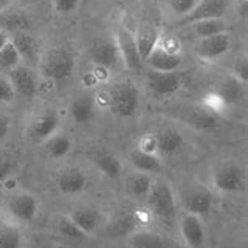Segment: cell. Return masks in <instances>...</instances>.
Here are the masks:
<instances>
[{
    "mask_svg": "<svg viewBox=\"0 0 248 248\" xmlns=\"http://www.w3.org/2000/svg\"><path fill=\"white\" fill-rule=\"evenodd\" d=\"M212 186L217 192L225 195H234L245 190L247 174L244 167L237 162H221L212 171Z\"/></svg>",
    "mask_w": 248,
    "mask_h": 248,
    "instance_id": "cell-2",
    "label": "cell"
},
{
    "mask_svg": "<svg viewBox=\"0 0 248 248\" xmlns=\"http://www.w3.org/2000/svg\"><path fill=\"white\" fill-rule=\"evenodd\" d=\"M214 193L201 184H188L179 193V204L186 214L206 215L214 207Z\"/></svg>",
    "mask_w": 248,
    "mask_h": 248,
    "instance_id": "cell-5",
    "label": "cell"
},
{
    "mask_svg": "<svg viewBox=\"0 0 248 248\" xmlns=\"http://www.w3.org/2000/svg\"><path fill=\"white\" fill-rule=\"evenodd\" d=\"M15 99H16V93L10 79L0 76V104H10Z\"/></svg>",
    "mask_w": 248,
    "mask_h": 248,
    "instance_id": "cell-36",
    "label": "cell"
},
{
    "mask_svg": "<svg viewBox=\"0 0 248 248\" xmlns=\"http://www.w3.org/2000/svg\"><path fill=\"white\" fill-rule=\"evenodd\" d=\"M41 74L52 82H63L74 73L76 58L73 52L64 47H52L46 50L40 60Z\"/></svg>",
    "mask_w": 248,
    "mask_h": 248,
    "instance_id": "cell-1",
    "label": "cell"
},
{
    "mask_svg": "<svg viewBox=\"0 0 248 248\" xmlns=\"http://www.w3.org/2000/svg\"><path fill=\"white\" fill-rule=\"evenodd\" d=\"M139 149L145 153H151V154H157V145H155V135L154 134H146L143 135L140 141H139Z\"/></svg>",
    "mask_w": 248,
    "mask_h": 248,
    "instance_id": "cell-38",
    "label": "cell"
},
{
    "mask_svg": "<svg viewBox=\"0 0 248 248\" xmlns=\"http://www.w3.org/2000/svg\"><path fill=\"white\" fill-rule=\"evenodd\" d=\"M94 110H96L94 97L88 96V94H83V96L76 97V99L71 102L69 115L76 124H87L93 120Z\"/></svg>",
    "mask_w": 248,
    "mask_h": 248,
    "instance_id": "cell-23",
    "label": "cell"
},
{
    "mask_svg": "<svg viewBox=\"0 0 248 248\" xmlns=\"http://www.w3.org/2000/svg\"><path fill=\"white\" fill-rule=\"evenodd\" d=\"M10 41H11V36H10L8 33H6L5 30L0 29V50H2V49H3L5 46L8 44Z\"/></svg>",
    "mask_w": 248,
    "mask_h": 248,
    "instance_id": "cell-42",
    "label": "cell"
},
{
    "mask_svg": "<svg viewBox=\"0 0 248 248\" xmlns=\"http://www.w3.org/2000/svg\"><path fill=\"white\" fill-rule=\"evenodd\" d=\"M244 83H240L237 79H234L231 76L230 79H226L225 82L220 83L218 88V97L221 102L225 104H234L240 101V97L244 94Z\"/></svg>",
    "mask_w": 248,
    "mask_h": 248,
    "instance_id": "cell-29",
    "label": "cell"
},
{
    "mask_svg": "<svg viewBox=\"0 0 248 248\" xmlns=\"http://www.w3.org/2000/svg\"><path fill=\"white\" fill-rule=\"evenodd\" d=\"M97 82H99V80H97V77L94 76V73H87V74L83 76L85 87H94Z\"/></svg>",
    "mask_w": 248,
    "mask_h": 248,
    "instance_id": "cell-41",
    "label": "cell"
},
{
    "mask_svg": "<svg viewBox=\"0 0 248 248\" xmlns=\"http://www.w3.org/2000/svg\"><path fill=\"white\" fill-rule=\"evenodd\" d=\"M129 160H130V165L135 168V171L146 173L151 176L160 173L162 168H164V162H162V157L159 154L145 153L139 148H135L134 151L129 154Z\"/></svg>",
    "mask_w": 248,
    "mask_h": 248,
    "instance_id": "cell-21",
    "label": "cell"
},
{
    "mask_svg": "<svg viewBox=\"0 0 248 248\" xmlns=\"http://www.w3.org/2000/svg\"><path fill=\"white\" fill-rule=\"evenodd\" d=\"M145 201H146L149 212H151L154 217L165 220V221L176 218L178 198H176L173 188L168 182H164V181L154 182Z\"/></svg>",
    "mask_w": 248,
    "mask_h": 248,
    "instance_id": "cell-4",
    "label": "cell"
},
{
    "mask_svg": "<svg viewBox=\"0 0 248 248\" xmlns=\"http://www.w3.org/2000/svg\"><path fill=\"white\" fill-rule=\"evenodd\" d=\"M231 47V36L230 33H218L214 36L200 38L195 44V54H197L201 60L212 62L217 60L221 55H225Z\"/></svg>",
    "mask_w": 248,
    "mask_h": 248,
    "instance_id": "cell-13",
    "label": "cell"
},
{
    "mask_svg": "<svg viewBox=\"0 0 248 248\" xmlns=\"http://www.w3.org/2000/svg\"><path fill=\"white\" fill-rule=\"evenodd\" d=\"M13 5V0H0V13L10 10Z\"/></svg>",
    "mask_w": 248,
    "mask_h": 248,
    "instance_id": "cell-43",
    "label": "cell"
},
{
    "mask_svg": "<svg viewBox=\"0 0 248 248\" xmlns=\"http://www.w3.org/2000/svg\"><path fill=\"white\" fill-rule=\"evenodd\" d=\"M134 36H135L137 47H139V52H140V57H141L143 63H145L146 57L151 54L153 49L157 46V43L160 40L159 31L155 30L154 27H151V25L143 24V25H140L139 29H137Z\"/></svg>",
    "mask_w": 248,
    "mask_h": 248,
    "instance_id": "cell-25",
    "label": "cell"
},
{
    "mask_svg": "<svg viewBox=\"0 0 248 248\" xmlns=\"http://www.w3.org/2000/svg\"><path fill=\"white\" fill-rule=\"evenodd\" d=\"M130 248H174L173 240L155 231H135L129 236Z\"/></svg>",
    "mask_w": 248,
    "mask_h": 248,
    "instance_id": "cell-20",
    "label": "cell"
},
{
    "mask_svg": "<svg viewBox=\"0 0 248 248\" xmlns=\"http://www.w3.org/2000/svg\"><path fill=\"white\" fill-rule=\"evenodd\" d=\"M201 0H170V8H171L173 15L179 17H186L188 13L195 10Z\"/></svg>",
    "mask_w": 248,
    "mask_h": 248,
    "instance_id": "cell-35",
    "label": "cell"
},
{
    "mask_svg": "<svg viewBox=\"0 0 248 248\" xmlns=\"http://www.w3.org/2000/svg\"><path fill=\"white\" fill-rule=\"evenodd\" d=\"M30 24H31L30 17L22 10H6L3 13H0V29L5 30L8 35L27 31Z\"/></svg>",
    "mask_w": 248,
    "mask_h": 248,
    "instance_id": "cell-22",
    "label": "cell"
},
{
    "mask_svg": "<svg viewBox=\"0 0 248 248\" xmlns=\"http://www.w3.org/2000/svg\"><path fill=\"white\" fill-rule=\"evenodd\" d=\"M146 87L159 99L174 96L182 87V74L179 73H157L151 71L146 76Z\"/></svg>",
    "mask_w": 248,
    "mask_h": 248,
    "instance_id": "cell-8",
    "label": "cell"
},
{
    "mask_svg": "<svg viewBox=\"0 0 248 248\" xmlns=\"http://www.w3.org/2000/svg\"><path fill=\"white\" fill-rule=\"evenodd\" d=\"M6 211L19 223H31L38 217L40 203L30 192H16L6 203Z\"/></svg>",
    "mask_w": 248,
    "mask_h": 248,
    "instance_id": "cell-6",
    "label": "cell"
},
{
    "mask_svg": "<svg viewBox=\"0 0 248 248\" xmlns=\"http://www.w3.org/2000/svg\"><path fill=\"white\" fill-rule=\"evenodd\" d=\"M57 230L63 237L71 239V240H82L87 237L79 228L76 226V223L71 220L69 215H62V217L57 220Z\"/></svg>",
    "mask_w": 248,
    "mask_h": 248,
    "instance_id": "cell-31",
    "label": "cell"
},
{
    "mask_svg": "<svg viewBox=\"0 0 248 248\" xmlns=\"http://www.w3.org/2000/svg\"><path fill=\"white\" fill-rule=\"evenodd\" d=\"M108 108L115 116L130 118L139 112L140 107V91L135 85L129 82H120L108 91Z\"/></svg>",
    "mask_w": 248,
    "mask_h": 248,
    "instance_id": "cell-3",
    "label": "cell"
},
{
    "mask_svg": "<svg viewBox=\"0 0 248 248\" xmlns=\"http://www.w3.org/2000/svg\"><path fill=\"white\" fill-rule=\"evenodd\" d=\"M19 64H22L21 57H19L13 41H10L2 50H0V69H6L10 73L11 69L17 68Z\"/></svg>",
    "mask_w": 248,
    "mask_h": 248,
    "instance_id": "cell-32",
    "label": "cell"
},
{
    "mask_svg": "<svg viewBox=\"0 0 248 248\" xmlns=\"http://www.w3.org/2000/svg\"><path fill=\"white\" fill-rule=\"evenodd\" d=\"M145 63L151 68V71L176 73L182 64V55L179 50H173V47H170V46H162L157 43L151 54L146 57Z\"/></svg>",
    "mask_w": 248,
    "mask_h": 248,
    "instance_id": "cell-9",
    "label": "cell"
},
{
    "mask_svg": "<svg viewBox=\"0 0 248 248\" xmlns=\"http://www.w3.org/2000/svg\"><path fill=\"white\" fill-rule=\"evenodd\" d=\"M11 41L15 44L19 57H21V62L27 63L29 68L40 63L41 55H43L41 43L40 40H36L33 35H30L29 31H22V33L13 35Z\"/></svg>",
    "mask_w": 248,
    "mask_h": 248,
    "instance_id": "cell-15",
    "label": "cell"
},
{
    "mask_svg": "<svg viewBox=\"0 0 248 248\" xmlns=\"http://www.w3.org/2000/svg\"><path fill=\"white\" fill-rule=\"evenodd\" d=\"M193 33L197 38H206V36H214L218 33H226L228 31V24L223 19H207V21H200L190 25Z\"/></svg>",
    "mask_w": 248,
    "mask_h": 248,
    "instance_id": "cell-28",
    "label": "cell"
},
{
    "mask_svg": "<svg viewBox=\"0 0 248 248\" xmlns=\"http://www.w3.org/2000/svg\"><path fill=\"white\" fill-rule=\"evenodd\" d=\"M115 43L118 46L120 57H121V62L124 63V66L127 69H132V71L140 69L143 64V60L140 57V52H139V47H137L135 36L132 31L121 27L118 30V33H116Z\"/></svg>",
    "mask_w": 248,
    "mask_h": 248,
    "instance_id": "cell-14",
    "label": "cell"
},
{
    "mask_svg": "<svg viewBox=\"0 0 248 248\" xmlns=\"http://www.w3.org/2000/svg\"><path fill=\"white\" fill-rule=\"evenodd\" d=\"M226 11L228 0H201L192 13H188L186 17H181L179 27H190L195 22L207 19H223Z\"/></svg>",
    "mask_w": 248,
    "mask_h": 248,
    "instance_id": "cell-11",
    "label": "cell"
},
{
    "mask_svg": "<svg viewBox=\"0 0 248 248\" xmlns=\"http://www.w3.org/2000/svg\"><path fill=\"white\" fill-rule=\"evenodd\" d=\"M11 130V121L8 120V116L0 115V143L8 139Z\"/></svg>",
    "mask_w": 248,
    "mask_h": 248,
    "instance_id": "cell-40",
    "label": "cell"
},
{
    "mask_svg": "<svg viewBox=\"0 0 248 248\" xmlns=\"http://www.w3.org/2000/svg\"><path fill=\"white\" fill-rule=\"evenodd\" d=\"M93 165L101 174H104L108 179L120 178L123 173V164L116 155L110 153H97L93 157Z\"/></svg>",
    "mask_w": 248,
    "mask_h": 248,
    "instance_id": "cell-26",
    "label": "cell"
},
{
    "mask_svg": "<svg viewBox=\"0 0 248 248\" xmlns=\"http://www.w3.org/2000/svg\"><path fill=\"white\" fill-rule=\"evenodd\" d=\"M154 184V179L151 174L135 171L127 176L126 179V192L129 197L135 200H145L148 197L149 190Z\"/></svg>",
    "mask_w": 248,
    "mask_h": 248,
    "instance_id": "cell-24",
    "label": "cell"
},
{
    "mask_svg": "<svg viewBox=\"0 0 248 248\" xmlns=\"http://www.w3.org/2000/svg\"><path fill=\"white\" fill-rule=\"evenodd\" d=\"M232 77L237 79L240 83L247 85V79H248V63L247 60H237V63L234 64L232 69Z\"/></svg>",
    "mask_w": 248,
    "mask_h": 248,
    "instance_id": "cell-39",
    "label": "cell"
},
{
    "mask_svg": "<svg viewBox=\"0 0 248 248\" xmlns=\"http://www.w3.org/2000/svg\"><path fill=\"white\" fill-rule=\"evenodd\" d=\"M41 146L44 148V153L47 154V157L58 160V159H64L71 153L73 141H71V139L66 135L55 134L54 137H50L47 141H44Z\"/></svg>",
    "mask_w": 248,
    "mask_h": 248,
    "instance_id": "cell-27",
    "label": "cell"
},
{
    "mask_svg": "<svg viewBox=\"0 0 248 248\" xmlns=\"http://www.w3.org/2000/svg\"><path fill=\"white\" fill-rule=\"evenodd\" d=\"M181 239L188 248H204L206 247V228L201 217L193 214H184L179 218Z\"/></svg>",
    "mask_w": 248,
    "mask_h": 248,
    "instance_id": "cell-12",
    "label": "cell"
},
{
    "mask_svg": "<svg viewBox=\"0 0 248 248\" xmlns=\"http://www.w3.org/2000/svg\"><path fill=\"white\" fill-rule=\"evenodd\" d=\"M154 135L155 145H157V154L160 157H171V155L178 154L184 146V137L176 127H165Z\"/></svg>",
    "mask_w": 248,
    "mask_h": 248,
    "instance_id": "cell-19",
    "label": "cell"
},
{
    "mask_svg": "<svg viewBox=\"0 0 248 248\" xmlns=\"http://www.w3.org/2000/svg\"><path fill=\"white\" fill-rule=\"evenodd\" d=\"M68 215L85 236H93V234H96L104 225H106L104 214L99 209H94V207H79Z\"/></svg>",
    "mask_w": 248,
    "mask_h": 248,
    "instance_id": "cell-17",
    "label": "cell"
},
{
    "mask_svg": "<svg viewBox=\"0 0 248 248\" xmlns=\"http://www.w3.org/2000/svg\"><path fill=\"white\" fill-rule=\"evenodd\" d=\"M58 127H60V116L55 112L43 113L36 120L31 121L29 127V137L36 145H43L50 137L58 134Z\"/></svg>",
    "mask_w": 248,
    "mask_h": 248,
    "instance_id": "cell-16",
    "label": "cell"
},
{
    "mask_svg": "<svg viewBox=\"0 0 248 248\" xmlns=\"http://www.w3.org/2000/svg\"><path fill=\"white\" fill-rule=\"evenodd\" d=\"M24 237L22 232L15 226L0 228V248H22Z\"/></svg>",
    "mask_w": 248,
    "mask_h": 248,
    "instance_id": "cell-30",
    "label": "cell"
},
{
    "mask_svg": "<svg viewBox=\"0 0 248 248\" xmlns=\"http://www.w3.org/2000/svg\"><path fill=\"white\" fill-rule=\"evenodd\" d=\"M8 79L15 88L16 96H21L24 99H33L38 94V90H40L38 76L25 64H19L17 68L11 69L8 73Z\"/></svg>",
    "mask_w": 248,
    "mask_h": 248,
    "instance_id": "cell-10",
    "label": "cell"
},
{
    "mask_svg": "<svg viewBox=\"0 0 248 248\" xmlns=\"http://www.w3.org/2000/svg\"><path fill=\"white\" fill-rule=\"evenodd\" d=\"M190 124L198 130H212L217 126V116L207 110H197L192 115Z\"/></svg>",
    "mask_w": 248,
    "mask_h": 248,
    "instance_id": "cell-33",
    "label": "cell"
},
{
    "mask_svg": "<svg viewBox=\"0 0 248 248\" xmlns=\"http://www.w3.org/2000/svg\"><path fill=\"white\" fill-rule=\"evenodd\" d=\"M55 184H57L58 192H62L63 195H68V197H74V195H79L87 188L88 179L82 170L66 168L58 173Z\"/></svg>",
    "mask_w": 248,
    "mask_h": 248,
    "instance_id": "cell-18",
    "label": "cell"
},
{
    "mask_svg": "<svg viewBox=\"0 0 248 248\" xmlns=\"http://www.w3.org/2000/svg\"><path fill=\"white\" fill-rule=\"evenodd\" d=\"M88 57L96 68H102L107 71L116 68L121 62L118 46L113 40H107V38L96 40L91 44L88 49Z\"/></svg>",
    "mask_w": 248,
    "mask_h": 248,
    "instance_id": "cell-7",
    "label": "cell"
},
{
    "mask_svg": "<svg viewBox=\"0 0 248 248\" xmlns=\"http://www.w3.org/2000/svg\"><path fill=\"white\" fill-rule=\"evenodd\" d=\"M80 5V0H52V6L58 15H71Z\"/></svg>",
    "mask_w": 248,
    "mask_h": 248,
    "instance_id": "cell-37",
    "label": "cell"
},
{
    "mask_svg": "<svg viewBox=\"0 0 248 248\" xmlns=\"http://www.w3.org/2000/svg\"><path fill=\"white\" fill-rule=\"evenodd\" d=\"M17 162L15 157L6 154H0V186H3L6 181L16 176Z\"/></svg>",
    "mask_w": 248,
    "mask_h": 248,
    "instance_id": "cell-34",
    "label": "cell"
}]
</instances>
